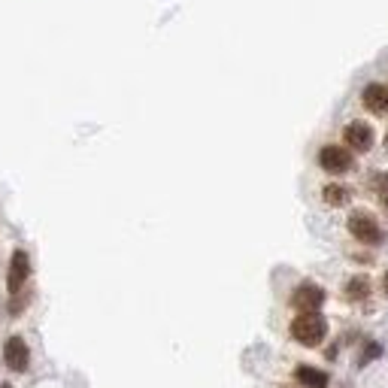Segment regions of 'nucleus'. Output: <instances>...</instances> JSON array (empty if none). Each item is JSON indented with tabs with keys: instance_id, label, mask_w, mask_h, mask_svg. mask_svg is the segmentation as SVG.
<instances>
[{
	"instance_id": "nucleus-7",
	"label": "nucleus",
	"mask_w": 388,
	"mask_h": 388,
	"mask_svg": "<svg viewBox=\"0 0 388 388\" xmlns=\"http://www.w3.org/2000/svg\"><path fill=\"white\" fill-rule=\"evenodd\" d=\"M3 361H6V367L15 370V374H21V370H28V364H30V349L28 343L21 337H10L6 340V346H3Z\"/></svg>"
},
{
	"instance_id": "nucleus-12",
	"label": "nucleus",
	"mask_w": 388,
	"mask_h": 388,
	"mask_svg": "<svg viewBox=\"0 0 388 388\" xmlns=\"http://www.w3.org/2000/svg\"><path fill=\"white\" fill-rule=\"evenodd\" d=\"M376 194H379V201H382V207L388 210V173L376 176Z\"/></svg>"
},
{
	"instance_id": "nucleus-2",
	"label": "nucleus",
	"mask_w": 388,
	"mask_h": 388,
	"mask_svg": "<svg viewBox=\"0 0 388 388\" xmlns=\"http://www.w3.org/2000/svg\"><path fill=\"white\" fill-rule=\"evenodd\" d=\"M349 234H352L358 243H364V246H376V243H382V227H379V222L370 212H352L349 216Z\"/></svg>"
},
{
	"instance_id": "nucleus-5",
	"label": "nucleus",
	"mask_w": 388,
	"mask_h": 388,
	"mask_svg": "<svg viewBox=\"0 0 388 388\" xmlns=\"http://www.w3.org/2000/svg\"><path fill=\"white\" fill-rule=\"evenodd\" d=\"M325 288L322 285H316V283H300L298 288H294V294H292V307L294 309H300V313H318V307L325 303Z\"/></svg>"
},
{
	"instance_id": "nucleus-1",
	"label": "nucleus",
	"mask_w": 388,
	"mask_h": 388,
	"mask_svg": "<svg viewBox=\"0 0 388 388\" xmlns=\"http://www.w3.org/2000/svg\"><path fill=\"white\" fill-rule=\"evenodd\" d=\"M292 337L298 340L300 346L316 349L328 337V322L318 313H300V316H294V322H292Z\"/></svg>"
},
{
	"instance_id": "nucleus-8",
	"label": "nucleus",
	"mask_w": 388,
	"mask_h": 388,
	"mask_svg": "<svg viewBox=\"0 0 388 388\" xmlns=\"http://www.w3.org/2000/svg\"><path fill=\"white\" fill-rule=\"evenodd\" d=\"M361 103L367 106L374 116H388V85L370 82V85L361 91Z\"/></svg>"
},
{
	"instance_id": "nucleus-4",
	"label": "nucleus",
	"mask_w": 388,
	"mask_h": 388,
	"mask_svg": "<svg viewBox=\"0 0 388 388\" xmlns=\"http://www.w3.org/2000/svg\"><path fill=\"white\" fill-rule=\"evenodd\" d=\"M30 279V255L25 249H15L12 258H10V273H6V288H10V294H15L25 288V283Z\"/></svg>"
},
{
	"instance_id": "nucleus-13",
	"label": "nucleus",
	"mask_w": 388,
	"mask_h": 388,
	"mask_svg": "<svg viewBox=\"0 0 388 388\" xmlns=\"http://www.w3.org/2000/svg\"><path fill=\"white\" fill-rule=\"evenodd\" d=\"M382 285H385V294H388V273H385V279H382Z\"/></svg>"
},
{
	"instance_id": "nucleus-10",
	"label": "nucleus",
	"mask_w": 388,
	"mask_h": 388,
	"mask_svg": "<svg viewBox=\"0 0 388 388\" xmlns=\"http://www.w3.org/2000/svg\"><path fill=\"white\" fill-rule=\"evenodd\" d=\"M322 201L328 203V207H346V203L352 201V192H349L346 185H325L322 188Z\"/></svg>"
},
{
	"instance_id": "nucleus-3",
	"label": "nucleus",
	"mask_w": 388,
	"mask_h": 388,
	"mask_svg": "<svg viewBox=\"0 0 388 388\" xmlns=\"http://www.w3.org/2000/svg\"><path fill=\"white\" fill-rule=\"evenodd\" d=\"M352 152H346L343 146H322L318 149V167L331 176H343L352 170Z\"/></svg>"
},
{
	"instance_id": "nucleus-6",
	"label": "nucleus",
	"mask_w": 388,
	"mask_h": 388,
	"mask_svg": "<svg viewBox=\"0 0 388 388\" xmlns=\"http://www.w3.org/2000/svg\"><path fill=\"white\" fill-rule=\"evenodd\" d=\"M374 127L367 125V121H349L343 127V143L352 152H370L374 149Z\"/></svg>"
},
{
	"instance_id": "nucleus-11",
	"label": "nucleus",
	"mask_w": 388,
	"mask_h": 388,
	"mask_svg": "<svg viewBox=\"0 0 388 388\" xmlns=\"http://www.w3.org/2000/svg\"><path fill=\"white\" fill-rule=\"evenodd\" d=\"M343 294L349 300H364L370 298V279L367 276H352L349 283L343 285Z\"/></svg>"
},
{
	"instance_id": "nucleus-9",
	"label": "nucleus",
	"mask_w": 388,
	"mask_h": 388,
	"mask_svg": "<svg viewBox=\"0 0 388 388\" xmlns=\"http://www.w3.org/2000/svg\"><path fill=\"white\" fill-rule=\"evenodd\" d=\"M294 379L300 382V388H328V374L318 367H309V364H300L298 370H294Z\"/></svg>"
}]
</instances>
